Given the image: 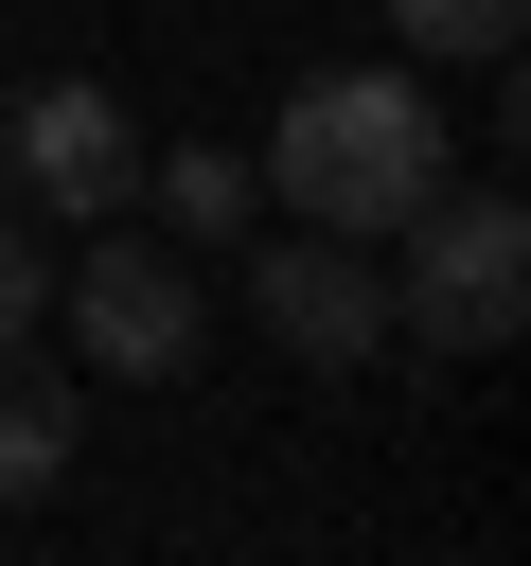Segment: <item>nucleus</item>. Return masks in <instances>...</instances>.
Returning a JSON list of instances; mask_svg holds the SVG:
<instances>
[{"instance_id": "obj_3", "label": "nucleus", "mask_w": 531, "mask_h": 566, "mask_svg": "<svg viewBox=\"0 0 531 566\" xmlns=\"http://www.w3.org/2000/svg\"><path fill=\"white\" fill-rule=\"evenodd\" d=\"M53 318H71V354H88V371L159 389V371H195L212 283H195V248H142V230L106 212V248H88V265H53Z\"/></svg>"}, {"instance_id": "obj_6", "label": "nucleus", "mask_w": 531, "mask_h": 566, "mask_svg": "<svg viewBox=\"0 0 531 566\" xmlns=\"http://www.w3.org/2000/svg\"><path fill=\"white\" fill-rule=\"evenodd\" d=\"M71 424H88L71 371H35V354L0 336V495H53V478H71Z\"/></svg>"}, {"instance_id": "obj_9", "label": "nucleus", "mask_w": 531, "mask_h": 566, "mask_svg": "<svg viewBox=\"0 0 531 566\" xmlns=\"http://www.w3.org/2000/svg\"><path fill=\"white\" fill-rule=\"evenodd\" d=\"M35 318H53V265H35V230L0 212V336H35Z\"/></svg>"}, {"instance_id": "obj_1", "label": "nucleus", "mask_w": 531, "mask_h": 566, "mask_svg": "<svg viewBox=\"0 0 531 566\" xmlns=\"http://www.w3.org/2000/svg\"><path fill=\"white\" fill-rule=\"evenodd\" d=\"M266 177H283V230H407L442 195V124H425V71H301L283 124H266Z\"/></svg>"}, {"instance_id": "obj_2", "label": "nucleus", "mask_w": 531, "mask_h": 566, "mask_svg": "<svg viewBox=\"0 0 531 566\" xmlns=\"http://www.w3.org/2000/svg\"><path fill=\"white\" fill-rule=\"evenodd\" d=\"M531 318V212L496 195V177H442L425 212H407V265H389V336H425V354H496Z\"/></svg>"}, {"instance_id": "obj_8", "label": "nucleus", "mask_w": 531, "mask_h": 566, "mask_svg": "<svg viewBox=\"0 0 531 566\" xmlns=\"http://www.w3.org/2000/svg\"><path fill=\"white\" fill-rule=\"evenodd\" d=\"M407 53H513V0H389Z\"/></svg>"}, {"instance_id": "obj_4", "label": "nucleus", "mask_w": 531, "mask_h": 566, "mask_svg": "<svg viewBox=\"0 0 531 566\" xmlns=\"http://www.w3.org/2000/svg\"><path fill=\"white\" fill-rule=\"evenodd\" d=\"M0 159H18L35 212H142V124H124V88H88V71H35V88L0 106Z\"/></svg>"}, {"instance_id": "obj_5", "label": "nucleus", "mask_w": 531, "mask_h": 566, "mask_svg": "<svg viewBox=\"0 0 531 566\" xmlns=\"http://www.w3.org/2000/svg\"><path fill=\"white\" fill-rule=\"evenodd\" d=\"M248 318L301 371H354V354H389V265L354 230H283V248H248Z\"/></svg>"}, {"instance_id": "obj_7", "label": "nucleus", "mask_w": 531, "mask_h": 566, "mask_svg": "<svg viewBox=\"0 0 531 566\" xmlns=\"http://www.w3.org/2000/svg\"><path fill=\"white\" fill-rule=\"evenodd\" d=\"M248 195H266V177H248V159H212V142H195V159H159V212H177L195 248H212V230H248Z\"/></svg>"}]
</instances>
